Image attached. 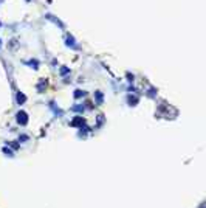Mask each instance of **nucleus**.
Wrapping results in <instances>:
<instances>
[{"label": "nucleus", "instance_id": "f257e3e1", "mask_svg": "<svg viewBox=\"0 0 206 208\" xmlns=\"http://www.w3.org/2000/svg\"><path fill=\"white\" fill-rule=\"evenodd\" d=\"M19 123H22V124L26 123V115L23 114V112H20V114H19Z\"/></svg>", "mask_w": 206, "mask_h": 208}]
</instances>
